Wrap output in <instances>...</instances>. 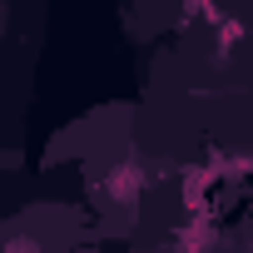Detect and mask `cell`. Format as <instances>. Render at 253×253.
<instances>
[{
    "instance_id": "cell-1",
    "label": "cell",
    "mask_w": 253,
    "mask_h": 253,
    "mask_svg": "<svg viewBox=\"0 0 253 253\" xmlns=\"http://www.w3.org/2000/svg\"><path fill=\"white\" fill-rule=\"evenodd\" d=\"M134 189H139V169L134 164H124L119 174H109V184H104V194L114 199V204H129L134 199Z\"/></svg>"
},
{
    "instance_id": "cell-2",
    "label": "cell",
    "mask_w": 253,
    "mask_h": 253,
    "mask_svg": "<svg viewBox=\"0 0 253 253\" xmlns=\"http://www.w3.org/2000/svg\"><path fill=\"white\" fill-rule=\"evenodd\" d=\"M0 253H45V248H40V238H30V233H20V238H10V243L0 248Z\"/></svg>"
}]
</instances>
